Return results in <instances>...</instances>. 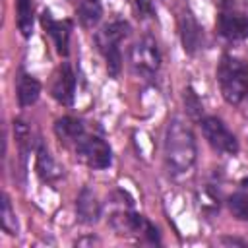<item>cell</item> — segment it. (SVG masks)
Here are the masks:
<instances>
[{
  "label": "cell",
  "instance_id": "12",
  "mask_svg": "<svg viewBox=\"0 0 248 248\" xmlns=\"http://www.w3.org/2000/svg\"><path fill=\"white\" fill-rule=\"evenodd\" d=\"M76 217L81 225H95L101 217V203L91 188H81L76 200Z\"/></svg>",
  "mask_w": 248,
  "mask_h": 248
},
{
  "label": "cell",
  "instance_id": "4",
  "mask_svg": "<svg viewBox=\"0 0 248 248\" xmlns=\"http://www.w3.org/2000/svg\"><path fill=\"white\" fill-rule=\"evenodd\" d=\"M76 153V157L87 165L89 169H95V170H101V169H107L110 163H112V151H110V145L97 134H89L87 130L70 145Z\"/></svg>",
  "mask_w": 248,
  "mask_h": 248
},
{
  "label": "cell",
  "instance_id": "11",
  "mask_svg": "<svg viewBox=\"0 0 248 248\" xmlns=\"http://www.w3.org/2000/svg\"><path fill=\"white\" fill-rule=\"evenodd\" d=\"M35 169H37V174L43 182L46 184H54L62 178L64 174V169L56 163V159L50 155L48 147L43 143V141H37V159H35Z\"/></svg>",
  "mask_w": 248,
  "mask_h": 248
},
{
  "label": "cell",
  "instance_id": "20",
  "mask_svg": "<svg viewBox=\"0 0 248 248\" xmlns=\"http://www.w3.org/2000/svg\"><path fill=\"white\" fill-rule=\"evenodd\" d=\"M2 229L10 236H16L19 232L17 217H16V211L12 207V202H10L8 194H2Z\"/></svg>",
  "mask_w": 248,
  "mask_h": 248
},
{
  "label": "cell",
  "instance_id": "23",
  "mask_svg": "<svg viewBox=\"0 0 248 248\" xmlns=\"http://www.w3.org/2000/svg\"><path fill=\"white\" fill-rule=\"evenodd\" d=\"M231 2H232V0H219V6H221V8H227V6H231Z\"/></svg>",
  "mask_w": 248,
  "mask_h": 248
},
{
  "label": "cell",
  "instance_id": "5",
  "mask_svg": "<svg viewBox=\"0 0 248 248\" xmlns=\"http://www.w3.org/2000/svg\"><path fill=\"white\" fill-rule=\"evenodd\" d=\"M110 225L116 231V234L120 236H136L141 242H149V244H159L161 236L159 231L153 223H149L143 215L134 213V211H116L110 217Z\"/></svg>",
  "mask_w": 248,
  "mask_h": 248
},
{
  "label": "cell",
  "instance_id": "17",
  "mask_svg": "<svg viewBox=\"0 0 248 248\" xmlns=\"http://www.w3.org/2000/svg\"><path fill=\"white\" fill-rule=\"evenodd\" d=\"M35 21L33 0H16V25L23 37H31Z\"/></svg>",
  "mask_w": 248,
  "mask_h": 248
},
{
  "label": "cell",
  "instance_id": "3",
  "mask_svg": "<svg viewBox=\"0 0 248 248\" xmlns=\"http://www.w3.org/2000/svg\"><path fill=\"white\" fill-rule=\"evenodd\" d=\"M130 25L124 19H112L108 23H105L97 33H95V43L97 48L101 52V56L105 58L107 64V72L108 76L116 78L122 70V52H120V43L122 39L128 35Z\"/></svg>",
  "mask_w": 248,
  "mask_h": 248
},
{
  "label": "cell",
  "instance_id": "10",
  "mask_svg": "<svg viewBox=\"0 0 248 248\" xmlns=\"http://www.w3.org/2000/svg\"><path fill=\"white\" fill-rule=\"evenodd\" d=\"M41 25L45 33L52 39L56 52L60 56H68L70 52V35H72V21L70 19H54L50 12L41 14Z\"/></svg>",
  "mask_w": 248,
  "mask_h": 248
},
{
  "label": "cell",
  "instance_id": "15",
  "mask_svg": "<svg viewBox=\"0 0 248 248\" xmlns=\"http://www.w3.org/2000/svg\"><path fill=\"white\" fill-rule=\"evenodd\" d=\"M85 130H87L85 124L74 116H62L54 122V134L64 145H72Z\"/></svg>",
  "mask_w": 248,
  "mask_h": 248
},
{
  "label": "cell",
  "instance_id": "2",
  "mask_svg": "<svg viewBox=\"0 0 248 248\" xmlns=\"http://www.w3.org/2000/svg\"><path fill=\"white\" fill-rule=\"evenodd\" d=\"M217 83L229 105H240L248 99V62L225 54L217 66Z\"/></svg>",
  "mask_w": 248,
  "mask_h": 248
},
{
  "label": "cell",
  "instance_id": "18",
  "mask_svg": "<svg viewBox=\"0 0 248 248\" xmlns=\"http://www.w3.org/2000/svg\"><path fill=\"white\" fill-rule=\"evenodd\" d=\"M227 205L232 217H236L238 221H248V190L246 188L232 192L227 200Z\"/></svg>",
  "mask_w": 248,
  "mask_h": 248
},
{
  "label": "cell",
  "instance_id": "16",
  "mask_svg": "<svg viewBox=\"0 0 248 248\" xmlns=\"http://www.w3.org/2000/svg\"><path fill=\"white\" fill-rule=\"evenodd\" d=\"M76 16H78L81 27H85V29L95 27L101 21V16H103L101 0H78Z\"/></svg>",
  "mask_w": 248,
  "mask_h": 248
},
{
  "label": "cell",
  "instance_id": "1",
  "mask_svg": "<svg viewBox=\"0 0 248 248\" xmlns=\"http://www.w3.org/2000/svg\"><path fill=\"white\" fill-rule=\"evenodd\" d=\"M163 159L169 174H188L198 159V143L192 128L182 118H170L163 140Z\"/></svg>",
  "mask_w": 248,
  "mask_h": 248
},
{
  "label": "cell",
  "instance_id": "21",
  "mask_svg": "<svg viewBox=\"0 0 248 248\" xmlns=\"http://www.w3.org/2000/svg\"><path fill=\"white\" fill-rule=\"evenodd\" d=\"M184 105H186V110L190 112V114H194V116H198L200 112H202V103H200V99H198V95L194 93V89L192 87H188L186 91H184Z\"/></svg>",
  "mask_w": 248,
  "mask_h": 248
},
{
  "label": "cell",
  "instance_id": "13",
  "mask_svg": "<svg viewBox=\"0 0 248 248\" xmlns=\"http://www.w3.org/2000/svg\"><path fill=\"white\" fill-rule=\"evenodd\" d=\"M180 37H182L184 50L188 54H194L202 46V29L192 14H184L180 17Z\"/></svg>",
  "mask_w": 248,
  "mask_h": 248
},
{
  "label": "cell",
  "instance_id": "9",
  "mask_svg": "<svg viewBox=\"0 0 248 248\" xmlns=\"http://www.w3.org/2000/svg\"><path fill=\"white\" fill-rule=\"evenodd\" d=\"M50 95L54 97V101H58L64 107H72L74 105V97H76V74L70 66V62H62L50 81Z\"/></svg>",
  "mask_w": 248,
  "mask_h": 248
},
{
  "label": "cell",
  "instance_id": "22",
  "mask_svg": "<svg viewBox=\"0 0 248 248\" xmlns=\"http://www.w3.org/2000/svg\"><path fill=\"white\" fill-rule=\"evenodd\" d=\"M136 6H138V12L143 17H149V16L155 14V8H153V2L151 0H136Z\"/></svg>",
  "mask_w": 248,
  "mask_h": 248
},
{
  "label": "cell",
  "instance_id": "19",
  "mask_svg": "<svg viewBox=\"0 0 248 248\" xmlns=\"http://www.w3.org/2000/svg\"><path fill=\"white\" fill-rule=\"evenodd\" d=\"M14 138H16V143H17L19 151H21V157L25 159L27 153L31 151V147H33V132H31L29 124L23 122V120H16L14 122Z\"/></svg>",
  "mask_w": 248,
  "mask_h": 248
},
{
  "label": "cell",
  "instance_id": "14",
  "mask_svg": "<svg viewBox=\"0 0 248 248\" xmlns=\"http://www.w3.org/2000/svg\"><path fill=\"white\" fill-rule=\"evenodd\" d=\"M16 91H17V103H19V107L21 108H27V107H31V105L37 103V99L41 95V83H39V79L35 76L23 72L17 78V89Z\"/></svg>",
  "mask_w": 248,
  "mask_h": 248
},
{
  "label": "cell",
  "instance_id": "7",
  "mask_svg": "<svg viewBox=\"0 0 248 248\" xmlns=\"http://www.w3.org/2000/svg\"><path fill=\"white\" fill-rule=\"evenodd\" d=\"M202 132L207 140V143L223 155H236L238 153V140L236 136L227 128V124L217 116H203L200 118Z\"/></svg>",
  "mask_w": 248,
  "mask_h": 248
},
{
  "label": "cell",
  "instance_id": "6",
  "mask_svg": "<svg viewBox=\"0 0 248 248\" xmlns=\"http://www.w3.org/2000/svg\"><path fill=\"white\" fill-rule=\"evenodd\" d=\"M130 66L141 78H153L161 68V52L151 35L141 37L130 48Z\"/></svg>",
  "mask_w": 248,
  "mask_h": 248
},
{
  "label": "cell",
  "instance_id": "8",
  "mask_svg": "<svg viewBox=\"0 0 248 248\" xmlns=\"http://www.w3.org/2000/svg\"><path fill=\"white\" fill-rule=\"evenodd\" d=\"M217 31L227 41H244L248 37V16L244 12H236L231 6L221 8L217 17Z\"/></svg>",
  "mask_w": 248,
  "mask_h": 248
}]
</instances>
